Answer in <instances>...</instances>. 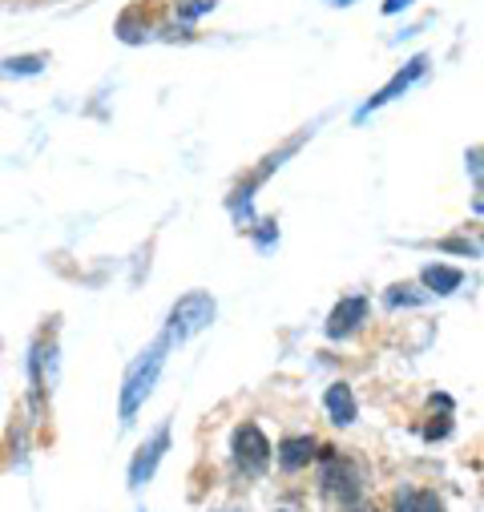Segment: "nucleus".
Wrapping results in <instances>:
<instances>
[{
  "label": "nucleus",
  "mask_w": 484,
  "mask_h": 512,
  "mask_svg": "<svg viewBox=\"0 0 484 512\" xmlns=\"http://www.w3.org/2000/svg\"><path fill=\"white\" fill-rule=\"evenodd\" d=\"M174 343H170V335L162 331L130 367H126V379H121V400H117V416H121V428H130L134 424V416L146 408V400L154 396V388H158V375H162V367H166V351H170Z\"/></svg>",
  "instance_id": "obj_1"
},
{
  "label": "nucleus",
  "mask_w": 484,
  "mask_h": 512,
  "mask_svg": "<svg viewBox=\"0 0 484 512\" xmlns=\"http://www.w3.org/2000/svg\"><path fill=\"white\" fill-rule=\"evenodd\" d=\"M214 299L206 295V291H186L174 307H170V315H166V335H170V343H186V339H194L198 331H206L210 323H214Z\"/></svg>",
  "instance_id": "obj_2"
},
{
  "label": "nucleus",
  "mask_w": 484,
  "mask_h": 512,
  "mask_svg": "<svg viewBox=\"0 0 484 512\" xmlns=\"http://www.w3.org/2000/svg\"><path fill=\"white\" fill-rule=\"evenodd\" d=\"M271 440L263 436L259 424H238L234 436H230V456H234V468L247 476V480H259L271 464Z\"/></svg>",
  "instance_id": "obj_3"
},
{
  "label": "nucleus",
  "mask_w": 484,
  "mask_h": 512,
  "mask_svg": "<svg viewBox=\"0 0 484 512\" xmlns=\"http://www.w3.org/2000/svg\"><path fill=\"white\" fill-rule=\"evenodd\" d=\"M323 492L339 508H355L363 500V476H359V468L347 456H339L335 448H323Z\"/></svg>",
  "instance_id": "obj_4"
},
{
  "label": "nucleus",
  "mask_w": 484,
  "mask_h": 512,
  "mask_svg": "<svg viewBox=\"0 0 484 512\" xmlns=\"http://www.w3.org/2000/svg\"><path fill=\"white\" fill-rule=\"evenodd\" d=\"M428 65H432V57H428V53H420V57H412V61H408V65H404V69H400V73H396V77H392V81H388L384 89H376V93H372L368 101H363V105H359V113H355V121H363V117H368V113H376V109H384L388 101H396V97H404V93H408V89H412V85H416V81H420V77L428 73Z\"/></svg>",
  "instance_id": "obj_5"
},
{
  "label": "nucleus",
  "mask_w": 484,
  "mask_h": 512,
  "mask_svg": "<svg viewBox=\"0 0 484 512\" xmlns=\"http://www.w3.org/2000/svg\"><path fill=\"white\" fill-rule=\"evenodd\" d=\"M170 452V420L134 452V460H130V488H142V484H150L154 480V472H158V464H162V456Z\"/></svg>",
  "instance_id": "obj_6"
},
{
  "label": "nucleus",
  "mask_w": 484,
  "mask_h": 512,
  "mask_svg": "<svg viewBox=\"0 0 484 512\" xmlns=\"http://www.w3.org/2000/svg\"><path fill=\"white\" fill-rule=\"evenodd\" d=\"M368 311H372L368 295H347V299H339V303L331 307V315H327V339H351L363 323H368Z\"/></svg>",
  "instance_id": "obj_7"
},
{
  "label": "nucleus",
  "mask_w": 484,
  "mask_h": 512,
  "mask_svg": "<svg viewBox=\"0 0 484 512\" xmlns=\"http://www.w3.org/2000/svg\"><path fill=\"white\" fill-rule=\"evenodd\" d=\"M323 404H327V416H331L335 428H351L355 416H359V404H355V396H351L347 383H331L327 396H323Z\"/></svg>",
  "instance_id": "obj_8"
},
{
  "label": "nucleus",
  "mask_w": 484,
  "mask_h": 512,
  "mask_svg": "<svg viewBox=\"0 0 484 512\" xmlns=\"http://www.w3.org/2000/svg\"><path fill=\"white\" fill-rule=\"evenodd\" d=\"M311 456H315V436H287V440L275 448V460H279L283 472H299V468H307Z\"/></svg>",
  "instance_id": "obj_9"
},
{
  "label": "nucleus",
  "mask_w": 484,
  "mask_h": 512,
  "mask_svg": "<svg viewBox=\"0 0 484 512\" xmlns=\"http://www.w3.org/2000/svg\"><path fill=\"white\" fill-rule=\"evenodd\" d=\"M420 283H424V291L428 295H452V291H460V283H464V271H456V267H444V263H432V267H424L420 271Z\"/></svg>",
  "instance_id": "obj_10"
},
{
  "label": "nucleus",
  "mask_w": 484,
  "mask_h": 512,
  "mask_svg": "<svg viewBox=\"0 0 484 512\" xmlns=\"http://www.w3.org/2000/svg\"><path fill=\"white\" fill-rule=\"evenodd\" d=\"M396 512H444L440 496L428 492V488H404L396 496Z\"/></svg>",
  "instance_id": "obj_11"
},
{
  "label": "nucleus",
  "mask_w": 484,
  "mask_h": 512,
  "mask_svg": "<svg viewBox=\"0 0 484 512\" xmlns=\"http://www.w3.org/2000/svg\"><path fill=\"white\" fill-rule=\"evenodd\" d=\"M0 69H5L9 77H33V73H41L45 69V53H29V57H9L5 65H0Z\"/></svg>",
  "instance_id": "obj_12"
},
{
  "label": "nucleus",
  "mask_w": 484,
  "mask_h": 512,
  "mask_svg": "<svg viewBox=\"0 0 484 512\" xmlns=\"http://www.w3.org/2000/svg\"><path fill=\"white\" fill-rule=\"evenodd\" d=\"M214 5H218V0H178V5H174V13H178L182 21H198V17L214 13Z\"/></svg>",
  "instance_id": "obj_13"
},
{
  "label": "nucleus",
  "mask_w": 484,
  "mask_h": 512,
  "mask_svg": "<svg viewBox=\"0 0 484 512\" xmlns=\"http://www.w3.org/2000/svg\"><path fill=\"white\" fill-rule=\"evenodd\" d=\"M424 299H428V291L416 295V287H408V283H400V287L388 291V307H416V303H424Z\"/></svg>",
  "instance_id": "obj_14"
},
{
  "label": "nucleus",
  "mask_w": 484,
  "mask_h": 512,
  "mask_svg": "<svg viewBox=\"0 0 484 512\" xmlns=\"http://www.w3.org/2000/svg\"><path fill=\"white\" fill-rule=\"evenodd\" d=\"M440 250H456V254H468V259H476V254H480V246H472V242H464V238H444Z\"/></svg>",
  "instance_id": "obj_15"
},
{
  "label": "nucleus",
  "mask_w": 484,
  "mask_h": 512,
  "mask_svg": "<svg viewBox=\"0 0 484 512\" xmlns=\"http://www.w3.org/2000/svg\"><path fill=\"white\" fill-rule=\"evenodd\" d=\"M408 5H412V0H384V13H388V17H396V13H400V9H408Z\"/></svg>",
  "instance_id": "obj_16"
},
{
  "label": "nucleus",
  "mask_w": 484,
  "mask_h": 512,
  "mask_svg": "<svg viewBox=\"0 0 484 512\" xmlns=\"http://www.w3.org/2000/svg\"><path fill=\"white\" fill-rule=\"evenodd\" d=\"M347 512H376V508H372V504H363V500H359V504H355V508H347Z\"/></svg>",
  "instance_id": "obj_17"
},
{
  "label": "nucleus",
  "mask_w": 484,
  "mask_h": 512,
  "mask_svg": "<svg viewBox=\"0 0 484 512\" xmlns=\"http://www.w3.org/2000/svg\"><path fill=\"white\" fill-rule=\"evenodd\" d=\"M327 5H355V0H327Z\"/></svg>",
  "instance_id": "obj_18"
}]
</instances>
